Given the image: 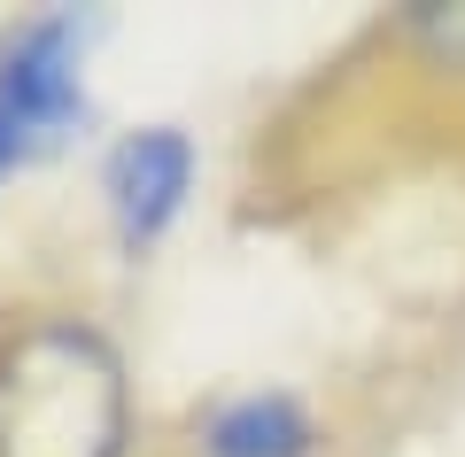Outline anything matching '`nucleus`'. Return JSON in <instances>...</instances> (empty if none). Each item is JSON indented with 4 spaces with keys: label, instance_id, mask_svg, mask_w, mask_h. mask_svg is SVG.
Returning <instances> with one entry per match:
<instances>
[{
    "label": "nucleus",
    "instance_id": "f257e3e1",
    "mask_svg": "<svg viewBox=\"0 0 465 457\" xmlns=\"http://www.w3.org/2000/svg\"><path fill=\"white\" fill-rule=\"evenodd\" d=\"M124 373L85 326H32L0 357V457H116Z\"/></svg>",
    "mask_w": 465,
    "mask_h": 457
},
{
    "label": "nucleus",
    "instance_id": "f03ea898",
    "mask_svg": "<svg viewBox=\"0 0 465 457\" xmlns=\"http://www.w3.org/2000/svg\"><path fill=\"white\" fill-rule=\"evenodd\" d=\"M186 186H194V140L171 132V124L124 132L109 147V164H101V194H109V217L124 233V248H148L179 217Z\"/></svg>",
    "mask_w": 465,
    "mask_h": 457
},
{
    "label": "nucleus",
    "instance_id": "7ed1b4c3",
    "mask_svg": "<svg viewBox=\"0 0 465 457\" xmlns=\"http://www.w3.org/2000/svg\"><path fill=\"white\" fill-rule=\"evenodd\" d=\"M210 457H311V419L295 395H232L202 426Z\"/></svg>",
    "mask_w": 465,
    "mask_h": 457
},
{
    "label": "nucleus",
    "instance_id": "20e7f679",
    "mask_svg": "<svg viewBox=\"0 0 465 457\" xmlns=\"http://www.w3.org/2000/svg\"><path fill=\"white\" fill-rule=\"evenodd\" d=\"M47 140H54V132L39 124V116L24 109V101H8V94H0V171H8V164H24V155H32V147H47Z\"/></svg>",
    "mask_w": 465,
    "mask_h": 457
},
{
    "label": "nucleus",
    "instance_id": "39448f33",
    "mask_svg": "<svg viewBox=\"0 0 465 457\" xmlns=\"http://www.w3.org/2000/svg\"><path fill=\"white\" fill-rule=\"evenodd\" d=\"M411 24H419V32H427L434 47L450 55V63H465V8H419Z\"/></svg>",
    "mask_w": 465,
    "mask_h": 457
}]
</instances>
